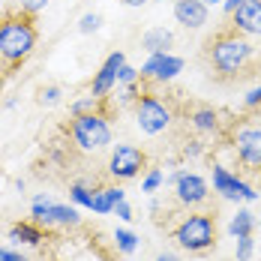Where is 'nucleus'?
I'll return each instance as SVG.
<instances>
[{
	"label": "nucleus",
	"mask_w": 261,
	"mask_h": 261,
	"mask_svg": "<svg viewBox=\"0 0 261 261\" xmlns=\"http://www.w3.org/2000/svg\"><path fill=\"white\" fill-rule=\"evenodd\" d=\"M30 219L39 222L45 231H75L84 225L81 207H75L72 201H57L51 192L30 195Z\"/></svg>",
	"instance_id": "obj_5"
},
{
	"label": "nucleus",
	"mask_w": 261,
	"mask_h": 261,
	"mask_svg": "<svg viewBox=\"0 0 261 261\" xmlns=\"http://www.w3.org/2000/svg\"><path fill=\"white\" fill-rule=\"evenodd\" d=\"M258 252V243H255V234L237 237L234 240V261H252Z\"/></svg>",
	"instance_id": "obj_25"
},
{
	"label": "nucleus",
	"mask_w": 261,
	"mask_h": 261,
	"mask_svg": "<svg viewBox=\"0 0 261 261\" xmlns=\"http://www.w3.org/2000/svg\"><path fill=\"white\" fill-rule=\"evenodd\" d=\"M75 30H79L81 36H93V33H99V30H102V15H99V12H84V15H79Z\"/></svg>",
	"instance_id": "obj_26"
},
{
	"label": "nucleus",
	"mask_w": 261,
	"mask_h": 261,
	"mask_svg": "<svg viewBox=\"0 0 261 261\" xmlns=\"http://www.w3.org/2000/svg\"><path fill=\"white\" fill-rule=\"evenodd\" d=\"M111 240H114V249H117L120 255H126V258L141 249V237H138V231H132L129 225H123V222L111 231Z\"/></svg>",
	"instance_id": "obj_19"
},
{
	"label": "nucleus",
	"mask_w": 261,
	"mask_h": 261,
	"mask_svg": "<svg viewBox=\"0 0 261 261\" xmlns=\"http://www.w3.org/2000/svg\"><path fill=\"white\" fill-rule=\"evenodd\" d=\"M93 192H96V186H90L87 180H72L69 183V201L81 210H90L93 204Z\"/></svg>",
	"instance_id": "obj_22"
},
{
	"label": "nucleus",
	"mask_w": 261,
	"mask_h": 261,
	"mask_svg": "<svg viewBox=\"0 0 261 261\" xmlns=\"http://www.w3.org/2000/svg\"><path fill=\"white\" fill-rule=\"evenodd\" d=\"M132 117H135V129L147 138H156L174 126V108L156 90H144L138 96V102L132 105Z\"/></svg>",
	"instance_id": "obj_7"
},
{
	"label": "nucleus",
	"mask_w": 261,
	"mask_h": 261,
	"mask_svg": "<svg viewBox=\"0 0 261 261\" xmlns=\"http://www.w3.org/2000/svg\"><path fill=\"white\" fill-rule=\"evenodd\" d=\"M243 108H246V111H258L261 108V84H252V87L243 93Z\"/></svg>",
	"instance_id": "obj_31"
},
{
	"label": "nucleus",
	"mask_w": 261,
	"mask_h": 261,
	"mask_svg": "<svg viewBox=\"0 0 261 261\" xmlns=\"http://www.w3.org/2000/svg\"><path fill=\"white\" fill-rule=\"evenodd\" d=\"M6 240L18 249H42L48 243V231L33 219H15L6 225Z\"/></svg>",
	"instance_id": "obj_13"
},
{
	"label": "nucleus",
	"mask_w": 261,
	"mask_h": 261,
	"mask_svg": "<svg viewBox=\"0 0 261 261\" xmlns=\"http://www.w3.org/2000/svg\"><path fill=\"white\" fill-rule=\"evenodd\" d=\"M66 138H69V144L79 153H84V156H99L105 150H111V144H114L111 114L108 111H90V114L69 117Z\"/></svg>",
	"instance_id": "obj_3"
},
{
	"label": "nucleus",
	"mask_w": 261,
	"mask_h": 261,
	"mask_svg": "<svg viewBox=\"0 0 261 261\" xmlns=\"http://www.w3.org/2000/svg\"><path fill=\"white\" fill-rule=\"evenodd\" d=\"M0 108H3V111H12V108H18V96H6Z\"/></svg>",
	"instance_id": "obj_36"
},
{
	"label": "nucleus",
	"mask_w": 261,
	"mask_h": 261,
	"mask_svg": "<svg viewBox=\"0 0 261 261\" xmlns=\"http://www.w3.org/2000/svg\"><path fill=\"white\" fill-rule=\"evenodd\" d=\"M165 186H171V180H168V171L162 168V165H150L144 174H141V195H156V192H162Z\"/></svg>",
	"instance_id": "obj_20"
},
{
	"label": "nucleus",
	"mask_w": 261,
	"mask_h": 261,
	"mask_svg": "<svg viewBox=\"0 0 261 261\" xmlns=\"http://www.w3.org/2000/svg\"><path fill=\"white\" fill-rule=\"evenodd\" d=\"M126 60H129V57H126L123 48H114V51L99 63V69L93 72V79H90V87H87V90H90L96 99L108 102V96L117 90V72H120V66H123Z\"/></svg>",
	"instance_id": "obj_12"
},
{
	"label": "nucleus",
	"mask_w": 261,
	"mask_h": 261,
	"mask_svg": "<svg viewBox=\"0 0 261 261\" xmlns=\"http://www.w3.org/2000/svg\"><path fill=\"white\" fill-rule=\"evenodd\" d=\"M147 210H150V213H162V201H159L156 195H150V204H147Z\"/></svg>",
	"instance_id": "obj_37"
},
{
	"label": "nucleus",
	"mask_w": 261,
	"mask_h": 261,
	"mask_svg": "<svg viewBox=\"0 0 261 261\" xmlns=\"http://www.w3.org/2000/svg\"><path fill=\"white\" fill-rule=\"evenodd\" d=\"M141 81H153V84H171V81L186 69V60L174 51H156L147 54L141 60Z\"/></svg>",
	"instance_id": "obj_11"
},
{
	"label": "nucleus",
	"mask_w": 261,
	"mask_h": 261,
	"mask_svg": "<svg viewBox=\"0 0 261 261\" xmlns=\"http://www.w3.org/2000/svg\"><path fill=\"white\" fill-rule=\"evenodd\" d=\"M120 3H123L126 9H141V6H147L150 0H120Z\"/></svg>",
	"instance_id": "obj_35"
},
{
	"label": "nucleus",
	"mask_w": 261,
	"mask_h": 261,
	"mask_svg": "<svg viewBox=\"0 0 261 261\" xmlns=\"http://www.w3.org/2000/svg\"><path fill=\"white\" fill-rule=\"evenodd\" d=\"M231 153H234L237 165L246 171H258L261 168V126L258 123H240L231 129Z\"/></svg>",
	"instance_id": "obj_10"
},
{
	"label": "nucleus",
	"mask_w": 261,
	"mask_h": 261,
	"mask_svg": "<svg viewBox=\"0 0 261 261\" xmlns=\"http://www.w3.org/2000/svg\"><path fill=\"white\" fill-rule=\"evenodd\" d=\"M114 216H117L123 225H132V219H135V207L129 204V198H126V201H120V204L114 207Z\"/></svg>",
	"instance_id": "obj_32"
},
{
	"label": "nucleus",
	"mask_w": 261,
	"mask_h": 261,
	"mask_svg": "<svg viewBox=\"0 0 261 261\" xmlns=\"http://www.w3.org/2000/svg\"><path fill=\"white\" fill-rule=\"evenodd\" d=\"M171 15L183 30H204L210 24V6H204L201 0H174L171 3Z\"/></svg>",
	"instance_id": "obj_15"
},
{
	"label": "nucleus",
	"mask_w": 261,
	"mask_h": 261,
	"mask_svg": "<svg viewBox=\"0 0 261 261\" xmlns=\"http://www.w3.org/2000/svg\"><path fill=\"white\" fill-rule=\"evenodd\" d=\"M240 3H243V0H222V12H225V15H231Z\"/></svg>",
	"instance_id": "obj_34"
},
{
	"label": "nucleus",
	"mask_w": 261,
	"mask_h": 261,
	"mask_svg": "<svg viewBox=\"0 0 261 261\" xmlns=\"http://www.w3.org/2000/svg\"><path fill=\"white\" fill-rule=\"evenodd\" d=\"M255 216H258V228H261V213H255Z\"/></svg>",
	"instance_id": "obj_41"
},
{
	"label": "nucleus",
	"mask_w": 261,
	"mask_h": 261,
	"mask_svg": "<svg viewBox=\"0 0 261 261\" xmlns=\"http://www.w3.org/2000/svg\"><path fill=\"white\" fill-rule=\"evenodd\" d=\"M39 45V27L33 15L9 12L0 18V66L6 69H18L33 57Z\"/></svg>",
	"instance_id": "obj_2"
},
{
	"label": "nucleus",
	"mask_w": 261,
	"mask_h": 261,
	"mask_svg": "<svg viewBox=\"0 0 261 261\" xmlns=\"http://www.w3.org/2000/svg\"><path fill=\"white\" fill-rule=\"evenodd\" d=\"M168 180H171L174 204H177L180 210H201V207H207L213 189H210V177H204L201 171L177 168V171H168Z\"/></svg>",
	"instance_id": "obj_9"
},
{
	"label": "nucleus",
	"mask_w": 261,
	"mask_h": 261,
	"mask_svg": "<svg viewBox=\"0 0 261 261\" xmlns=\"http://www.w3.org/2000/svg\"><path fill=\"white\" fill-rule=\"evenodd\" d=\"M114 207H117V204H114V198H111V192H108V183H105V186H96L90 213H96V216H111Z\"/></svg>",
	"instance_id": "obj_23"
},
{
	"label": "nucleus",
	"mask_w": 261,
	"mask_h": 261,
	"mask_svg": "<svg viewBox=\"0 0 261 261\" xmlns=\"http://www.w3.org/2000/svg\"><path fill=\"white\" fill-rule=\"evenodd\" d=\"M228 18H231V30H237L240 36L246 39L261 36V0H243Z\"/></svg>",
	"instance_id": "obj_16"
},
{
	"label": "nucleus",
	"mask_w": 261,
	"mask_h": 261,
	"mask_svg": "<svg viewBox=\"0 0 261 261\" xmlns=\"http://www.w3.org/2000/svg\"><path fill=\"white\" fill-rule=\"evenodd\" d=\"M255 228H258V216L252 213V204H237L234 213L228 216V225H225V231H228L231 240L255 234Z\"/></svg>",
	"instance_id": "obj_17"
},
{
	"label": "nucleus",
	"mask_w": 261,
	"mask_h": 261,
	"mask_svg": "<svg viewBox=\"0 0 261 261\" xmlns=\"http://www.w3.org/2000/svg\"><path fill=\"white\" fill-rule=\"evenodd\" d=\"M144 93V87L141 84H129V87H117V105L120 108H132V105L138 102V96Z\"/></svg>",
	"instance_id": "obj_28"
},
{
	"label": "nucleus",
	"mask_w": 261,
	"mask_h": 261,
	"mask_svg": "<svg viewBox=\"0 0 261 261\" xmlns=\"http://www.w3.org/2000/svg\"><path fill=\"white\" fill-rule=\"evenodd\" d=\"M204 6H222V0H201Z\"/></svg>",
	"instance_id": "obj_38"
},
{
	"label": "nucleus",
	"mask_w": 261,
	"mask_h": 261,
	"mask_svg": "<svg viewBox=\"0 0 261 261\" xmlns=\"http://www.w3.org/2000/svg\"><path fill=\"white\" fill-rule=\"evenodd\" d=\"M204 57H207V66L219 79H237L255 63V45H252V39L240 36L237 30L228 27L207 39Z\"/></svg>",
	"instance_id": "obj_1"
},
{
	"label": "nucleus",
	"mask_w": 261,
	"mask_h": 261,
	"mask_svg": "<svg viewBox=\"0 0 261 261\" xmlns=\"http://www.w3.org/2000/svg\"><path fill=\"white\" fill-rule=\"evenodd\" d=\"M204 156H207V144L201 138H186L180 144V159H186V162H198Z\"/></svg>",
	"instance_id": "obj_24"
},
{
	"label": "nucleus",
	"mask_w": 261,
	"mask_h": 261,
	"mask_svg": "<svg viewBox=\"0 0 261 261\" xmlns=\"http://www.w3.org/2000/svg\"><path fill=\"white\" fill-rule=\"evenodd\" d=\"M216 216L207 210H183V216L171 225V240L180 252L207 255L216 249Z\"/></svg>",
	"instance_id": "obj_4"
},
{
	"label": "nucleus",
	"mask_w": 261,
	"mask_h": 261,
	"mask_svg": "<svg viewBox=\"0 0 261 261\" xmlns=\"http://www.w3.org/2000/svg\"><path fill=\"white\" fill-rule=\"evenodd\" d=\"M141 48H144V54L171 51L174 48V30H168V27H147L141 33Z\"/></svg>",
	"instance_id": "obj_18"
},
{
	"label": "nucleus",
	"mask_w": 261,
	"mask_h": 261,
	"mask_svg": "<svg viewBox=\"0 0 261 261\" xmlns=\"http://www.w3.org/2000/svg\"><path fill=\"white\" fill-rule=\"evenodd\" d=\"M36 102L42 105V108H54V105H60L63 102V87H60V84H45V87H39Z\"/></svg>",
	"instance_id": "obj_27"
},
{
	"label": "nucleus",
	"mask_w": 261,
	"mask_h": 261,
	"mask_svg": "<svg viewBox=\"0 0 261 261\" xmlns=\"http://www.w3.org/2000/svg\"><path fill=\"white\" fill-rule=\"evenodd\" d=\"M0 261H33L27 255V249H18L12 243H0Z\"/></svg>",
	"instance_id": "obj_30"
},
{
	"label": "nucleus",
	"mask_w": 261,
	"mask_h": 261,
	"mask_svg": "<svg viewBox=\"0 0 261 261\" xmlns=\"http://www.w3.org/2000/svg\"><path fill=\"white\" fill-rule=\"evenodd\" d=\"M3 186H6V177H3V174H0V189H3Z\"/></svg>",
	"instance_id": "obj_40"
},
{
	"label": "nucleus",
	"mask_w": 261,
	"mask_h": 261,
	"mask_svg": "<svg viewBox=\"0 0 261 261\" xmlns=\"http://www.w3.org/2000/svg\"><path fill=\"white\" fill-rule=\"evenodd\" d=\"M153 261H186V258H183L180 252H174V249H162V252L153 255Z\"/></svg>",
	"instance_id": "obj_33"
},
{
	"label": "nucleus",
	"mask_w": 261,
	"mask_h": 261,
	"mask_svg": "<svg viewBox=\"0 0 261 261\" xmlns=\"http://www.w3.org/2000/svg\"><path fill=\"white\" fill-rule=\"evenodd\" d=\"M255 177H258V189H261V168H258V171H255Z\"/></svg>",
	"instance_id": "obj_39"
},
{
	"label": "nucleus",
	"mask_w": 261,
	"mask_h": 261,
	"mask_svg": "<svg viewBox=\"0 0 261 261\" xmlns=\"http://www.w3.org/2000/svg\"><path fill=\"white\" fill-rule=\"evenodd\" d=\"M210 189H213V195L216 198H222V201H228V204H255L261 198V189L258 183H252L243 171H234V168H228L225 162H213L210 165Z\"/></svg>",
	"instance_id": "obj_6"
},
{
	"label": "nucleus",
	"mask_w": 261,
	"mask_h": 261,
	"mask_svg": "<svg viewBox=\"0 0 261 261\" xmlns=\"http://www.w3.org/2000/svg\"><path fill=\"white\" fill-rule=\"evenodd\" d=\"M129 84H141V69L132 66L129 60H126L120 66V72H117V87H129Z\"/></svg>",
	"instance_id": "obj_29"
},
{
	"label": "nucleus",
	"mask_w": 261,
	"mask_h": 261,
	"mask_svg": "<svg viewBox=\"0 0 261 261\" xmlns=\"http://www.w3.org/2000/svg\"><path fill=\"white\" fill-rule=\"evenodd\" d=\"M186 123H189V129L195 132L198 138H216V135H222V132H225L222 111H219V108H213V105H195V108H189Z\"/></svg>",
	"instance_id": "obj_14"
},
{
	"label": "nucleus",
	"mask_w": 261,
	"mask_h": 261,
	"mask_svg": "<svg viewBox=\"0 0 261 261\" xmlns=\"http://www.w3.org/2000/svg\"><path fill=\"white\" fill-rule=\"evenodd\" d=\"M147 153L144 147L132 144V141H117L111 144L108 150V159H105V174L111 177V183H132V180H141V174L147 171Z\"/></svg>",
	"instance_id": "obj_8"
},
{
	"label": "nucleus",
	"mask_w": 261,
	"mask_h": 261,
	"mask_svg": "<svg viewBox=\"0 0 261 261\" xmlns=\"http://www.w3.org/2000/svg\"><path fill=\"white\" fill-rule=\"evenodd\" d=\"M90 111H108L102 99H96L90 90L79 93L75 99H69V117H79V114H90Z\"/></svg>",
	"instance_id": "obj_21"
}]
</instances>
